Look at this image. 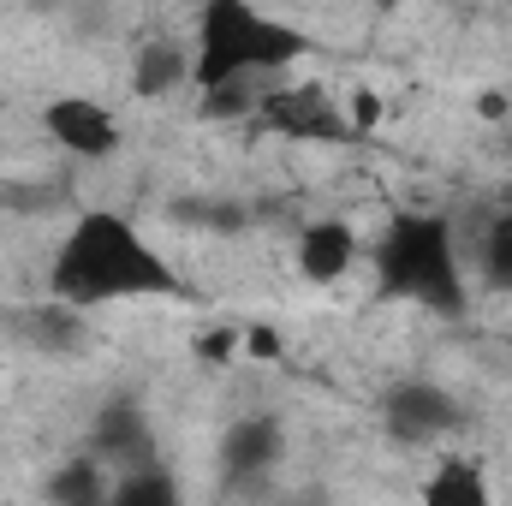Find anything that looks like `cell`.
I'll list each match as a JSON object with an SVG mask.
<instances>
[{"label": "cell", "mask_w": 512, "mask_h": 506, "mask_svg": "<svg viewBox=\"0 0 512 506\" xmlns=\"http://www.w3.org/2000/svg\"><path fill=\"white\" fill-rule=\"evenodd\" d=\"M304 54H310L304 30L268 18L251 0H203L197 42H191V84L215 90L233 78H274Z\"/></svg>", "instance_id": "obj_2"}, {"label": "cell", "mask_w": 512, "mask_h": 506, "mask_svg": "<svg viewBox=\"0 0 512 506\" xmlns=\"http://www.w3.org/2000/svg\"><path fill=\"white\" fill-rule=\"evenodd\" d=\"M423 501L429 506H483L489 501V483H483L477 459H441V471L423 483Z\"/></svg>", "instance_id": "obj_11"}, {"label": "cell", "mask_w": 512, "mask_h": 506, "mask_svg": "<svg viewBox=\"0 0 512 506\" xmlns=\"http://www.w3.org/2000/svg\"><path fill=\"white\" fill-rule=\"evenodd\" d=\"M54 298L66 304H114V298H185V280L173 274V262L155 251L137 221L114 209H84L72 221V233L54 251L48 274Z\"/></svg>", "instance_id": "obj_1"}, {"label": "cell", "mask_w": 512, "mask_h": 506, "mask_svg": "<svg viewBox=\"0 0 512 506\" xmlns=\"http://www.w3.org/2000/svg\"><path fill=\"white\" fill-rule=\"evenodd\" d=\"M42 126L66 155H84V161H108L120 149V120L90 96H54L42 108Z\"/></svg>", "instance_id": "obj_6"}, {"label": "cell", "mask_w": 512, "mask_h": 506, "mask_svg": "<svg viewBox=\"0 0 512 506\" xmlns=\"http://www.w3.org/2000/svg\"><path fill=\"white\" fill-rule=\"evenodd\" d=\"M382 6H405V0H382Z\"/></svg>", "instance_id": "obj_18"}, {"label": "cell", "mask_w": 512, "mask_h": 506, "mask_svg": "<svg viewBox=\"0 0 512 506\" xmlns=\"http://www.w3.org/2000/svg\"><path fill=\"white\" fill-rule=\"evenodd\" d=\"M72 310H78V304H66V298H60V304H42V310L24 316V334H30L36 346H48V352H66V346L84 340V322H78Z\"/></svg>", "instance_id": "obj_12"}, {"label": "cell", "mask_w": 512, "mask_h": 506, "mask_svg": "<svg viewBox=\"0 0 512 506\" xmlns=\"http://www.w3.org/2000/svg\"><path fill=\"white\" fill-rule=\"evenodd\" d=\"M191 78V48L185 42H149L131 66V90L137 96H167Z\"/></svg>", "instance_id": "obj_10"}, {"label": "cell", "mask_w": 512, "mask_h": 506, "mask_svg": "<svg viewBox=\"0 0 512 506\" xmlns=\"http://www.w3.org/2000/svg\"><path fill=\"white\" fill-rule=\"evenodd\" d=\"M96 459H114L126 471L155 459V429H149L137 399H108L102 405V417H96Z\"/></svg>", "instance_id": "obj_8"}, {"label": "cell", "mask_w": 512, "mask_h": 506, "mask_svg": "<svg viewBox=\"0 0 512 506\" xmlns=\"http://www.w3.org/2000/svg\"><path fill=\"white\" fill-rule=\"evenodd\" d=\"M358 262V233L346 221H310L298 233V274L316 286H334L346 268Z\"/></svg>", "instance_id": "obj_9"}, {"label": "cell", "mask_w": 512, "mask_h": 506, "mask_svg": "<svg viewBox=\"0 0 512 506\" xmlns=\"http://www.w3.org/2000/svg\"><path fill=\"white\" fill-rule=\"evenodd\" d=\"M245 352L262 358V364H274V358H280V334H274V328H245Z\"/></svg>", "instance_id": "obj_16"}, {"label": "cell", "mask_w": 512, "mask_h": 506, "mask_svg": "<svg viewBox=\"0 0 512 506\" xmlns=\"http://www.w3.org/2000/svg\"><path fill=\"white\" fill-rule=\"evenodd\" d=\"M280 447H286L280 417H268V411L239 417V423L221 435V477H227V489H256V483L280 465Z\"/></svg>", "instance_id": "obj_7"}, {"label": "cell", "mask_w": 512, "mask_h": 506, "mask_svg": "<svg viewBox=\"0 0 512 506\" xmlns=\"http://www.w3.org/2000/svg\"><path fill=\"white\" fill-rule=\"evenodd\" d=\"M376 280L387 298H411L435 316H465L471 292L459 274L453 227L441 215H393L376 245Z\"/></svg>", "instance_id": "obj_3"}, {"label": "cell", "mask_w": 512, "mask_h": 506, "mask_svg": "<svg viewBox=\"0 0 512 506\" xmlns=\"http://www.w3.org/2000/svg\"><path fill=\"white\" fill-rule=\"evenodd\" d=\"M227 352H233V334H227V328H215V334L197 340V358H209V364H221Z\"/></svg>", "instance_id": "obj_17"}, {"label": "cell", "mask_w": 512, "mask_h": 506, "mask_svg": "<svg viewBox=\"0 0 512 506\" xmlns=\"http://www.w3.org/2000/svg\"><path fill=\"white\" fill-rule=\"evenodd\" d=\"M477 262H483V280H489V286L512 292V209H507V215H495V227L483 233Z\"/></svg>", "instance_id": "obj_14"}, {"label": "cell", "mask_w": 512, "mask_h": 506, "mask_svg": "<svg viewBox=\"0 0 512 506\" xmlns=\"http://www.w3.org/2000/svg\"><path fill=\"white\" fill-rule=\"evenodd\" d=\"M251 120L274 137H298V143H352L358 137V126H346V114L316 84H268L256 96Z\"/></svg>", "instance_id": "obj_4"}, {"label": "cell", "mask_w": 512, "mask_h": 506, "mask_svg": "<svg viewBox=\"0 0 512 506\" xmlns=\"http://www.w3.org/2000/svg\"><path fill=\"white\" fill-rule=\"evenodd\" d=\"M382 423L399 447H429L459 429V399L435 381H399L382 399Z\"/></svg>", "instance_id": "obj_5"}, {"label": "cell", "mask_w": 512, "mask_h": 506, "mask_svg": "<svg viewBox=\"0 0 512 506\" xmlns=\"http://www.w3.org/2000/svg\"><path fill=\"white\" fill-rule=\"evenodd\" d=\"M108 495H114V506H167L173 501V477L149 459V465H131V477L114 483Z\"/></svg>", "instance_id": "obj_13"}, {"label": "cell", "mask_w": 512, "mask_h": 506, "mask_svg": "<svg viewBox=\"0 0 512 506\" xmlns=\"http://www.w3.org/2000/svg\"><path fill=\"white\" fill-rule=\"evenodd\" d=\"M48 489H54L60 501H102V495H108V483H102V459H72Z\"/></svg>", "instance_id": "obj_15"}]
</instances>
